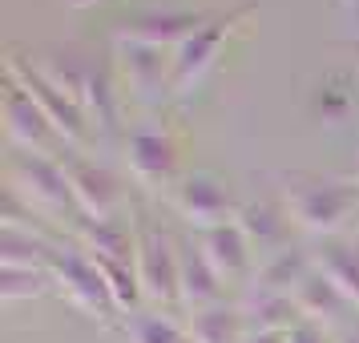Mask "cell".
<instances>
[{"mask_svg":"<svg viewBox=\"0 0 359 343\" xmlns=\"http://www.w3.org/2000/svg\"><path fill=\"white\" fill-rule=\"evenodd\" d=\"M343 8H359V0H339Z\"/></svg>","mask_w":359,"mask_h":343,"instance_id":"1f68e13d","label":"cell"},{"mask_svg":"<svg viewBox=\"0 0 359 343\" xmlns=\"http://www.w3.org/2000/svg\"><path fill=\"white\" fill-rule=\"evenodd\" d=\"M243 343H287V335H278V331H250Z\"/></svg>","mask_w":359,"mask_h":343,"instance_id":"83f0119b","label":"cell"},{"mask_svg":"<svg viewBox=\"0 0 359 343\" xmlns=\"http://www.w3.org/2000/svg\"><path fill=\"white\" fill-rule=\"evenodd\" d=\"M182 343H194V339H190V335H186V339H182Z\"/></svg>","mask_w":359,"mask_h":343,"instance_id":"d6a6232c","label":"cell"},{"mask_svg":"<svg viewBox=\"0 0 359 343\" xmlns=\"http://www.w3.org/2000/svg\"><path fill=\"white\" fill-rule=\"evenodd\" d=\"M311 267V250L307 246H287V250H278L271 259H262L255 267V278H250V287H262V291H283L291 295L299 287V278L307 275Z\"/></svg>","mask_w":359,"mask_h":343,"instance_id":"7402d4cb","label":"cell"},{"mask_svg":"<svg viewBox=\"0 0 359 343\" xmlns=\"http://www.w3.org/2000/svg\"><path fill=\"white\" fill-rule=\"evenodd\" d=\"M178 299L190 315L222 303V278L210 267V259L202 255L198 234H182L178 238Z\"/></svg>","mask_w":359,"mask_h":343,"instance_id":"5bb4252c","label":"cell"},{"mask_svg":"<svg viewBox=\"0 0 359 343\" xmlns=\"http://www.w3.org/2000/svg\"><path fill=\"white\" fill-rule=\"evenodd\" d=\"M133 271L142 295L158 307H182L178 299V238L154 222L149 214H133Z\"/></svg>","mask_w":359,"mask_h":343,"instance_id":"3957f363","label":"cell"},{"mask_svg":"<svg viewBox=\"0 0 359 343\" xmlns=\"http://www.w3.org/2000/svg\"><path fill=\"white\" fill-rule=\"evenodd\" d=\"M202 255L210 259V267L218 271L222 283H243L255 278V250L246 243V234L238 230V222H222V227L198 230Z\"/></svg>","mask_w":359,"mask_h":343,"instance_id":"9a60e30c","label":"cell"},{"mask_svg":"<svg viewBox=\"0 0 359 343\" xmlns=\"http://www.w3.org/2000/svg\"><path fill=\"white\" fill-rule=\"evenodd\" d=\"M49 278H53V291L65 295L69 307H77L81 315L89 319H101V323H109L117 315V303L109 287H105V275L97 271V262L85 255L77 243L61 246L49 262Z\"/></svg>","mask_w":359,"mask_h":343,"instance_id":"5b68a950","label":"cell"},{"mask_svg":"<svg viewBox=\"0 0 359 343\" xmlns=\"http://www.w3.org/2000/svg\"><path fill=\"white\" fill-rule=\"evenodd\" d=\"M8 190H17L33 210H41L49 222H77V202H73V190H69V174L61 158L53 154H29V149H17L13 162H8Z\"/></svg>","mask_w":359,"mask_h":343,"instance_id":"7a4b0ae2","label":"cell"},{"mask_svg":"<svg viewBox=\"0 0 359 343\" xmlns=\"http://www.w3.org/2000/svg\"><path fill=\"white\" fill-rule=\"evenodd\" d=\"M69 174V190H73V202H77V214L81 218H117L121 206H126V194H121V182L105 170V166L81 158V149H65L61 158Z\"/></svg>","mask_w":359,"mask_h":343,"instance_id":"52a82bcc","label":"cell"},{"mask_svg":"<svg viewBox=\"0 0 359 343\" xmlns=\"http://www.w3.org/2000/svg\"><path fill=\"white\" fill-rule=\"evenodd\" d=\"M4 133L17 149H29V154H57L65 146L53 130V121L45 117V109L13 77H4Z\"/></svg>","mask_w":359,"mask_h":343,"instance_id":"9c48e42d","label":"cell"},{"mask_svg":"<svg viewBox=\"0 0 359 343\" xmlns=\"http://www.w3.org/2000/svg\"><path fill=\"white\" fill-rule=\"evenodd\" d=\"M347 178H351V182H355V186H359V162H355V170H351V174H347Z\"/></svg>","mask_w":359,"mask_h":343,"instance_id":"4dcf8cb0","label":"cell"},{"mask_svg":"<svg viewBox=\"0 0 359 343\" xmlns=\"http://www.w3.org/2000/svg\"><path fill=\"white\" fill-rule=\"evenodd\" d=\"M347 105H351V93L347 89H339V93H331V81L319 85V114H323V121H339L343 114H347Z\"/></svg>","mask_w":359,"mask_h":343,"instance_id":"484cf974","label":"cell"},{"mask_svg":"<svg viewBox=\"0 0 359 343\" xmlns=\"http://www.w3.org/2000/svg\"><path fill=\"white\" fill-rule=\"evenodd\" d=\"M287 343H331V339H327V327L311 323V319H299V323L287 331Z\"/></svg>","mask_w":359,"mask_h":343,"instance_id":"4316f807","label":"cell"},{"mask_svg":"<svg viewBox=\"0 0 359 343\" xmlns=\"http://www.w3.org/2000/svg\"><path fill=\"white\" fill-rule=\"evenodd\" d=\"M73 238L85 255L93 259H114V262H133V222L126 227L121 218H77L73 222Z\"/></svg>","mask_w":359,"mask_h":343,"instance_id":"ac0fdd59","label":"cell"},{"mask_svg":"<svg viewBox=\"0 0 359 343\" xmlns=\"http://www.w3.org/2000/svg\"><path fill=\"white\" fill-rule=\"evenodd\" d=\"M73 8H89V4H97V0H69Z\"/></svg>","mask_w":359,"mask_h":343,"instance_id":"f546056e","label":"cell"},{"mask_svg":"<svg viewBox=\"0 0 359 343\" xmlns=\"http://www.w3.org/2000/svg\"><path fill=\"white\" fill-rule=\"evenodd\" d=\"M4 77H13V81L29 93V97L45 109V117L53 121V130L57 137L65 142V149H85L93 142V126H89V117L81 114V105L69 97L61 85H53L36 61H29L20 49H13L4 57Z\"/></svg>","mask_w":359,"mask_h":343,"instance_id":"277c9868","label":"cell"},{"mask_svg":"<svg viewBox=\"0 0 359 343\" xmlns=\"http://www.w3.org/2000/svg\"><path fill=\"white\" fill-rule=\"evenodd\" d=\"M238 307H243V319H246V327H250V331H278V335H287V331L303 319L291 295L262 291V287H250Z\"/></svg>","mask_w":359,"mask_h":343,"instance_id":"d6986e66","label":"cell"},{"mask_svg":"<svg viewBox=\"0 0 359 343\" xmlns=\"http://www.w3.org/2000/svg\"><path fill=\"white\" fill-rule=\"evenodd\" d=\"M311 262H315V271H323L347 295L351 307H359V243L339 238V234L319 238V243L311 246Z\"/></svg>","mask_w":359,"mask_h":343,"instance_id":"e0dca14e","label":"cell"},{"mask_svg":"<svg viewBox=\"0 0 359 343\" xmlns=\"http://www.w3.org/2000/svg\"><path fill=\"white\" fill-rule=\"evenodd\" d=\"M250 17V8H234L222 17H206V25L194 36H186L174 49V65H170V93H186L202 81V73L218 61V49L226 45V36Z\"/></svg>","mask_w":359,"mask_h":343,"instance_id":"8992f818","label":"cell"},{"mask_svg":"<svg viewBox=\"0 0 359 343\" xmlns=\"http://www.w3.org/2000/svg\"><path fill=\"white\" fill-rule=\"evenodd\" d=\"M238 230L246 234V243H250V250L262 259H271V255H278V250H287L291 243V214H287V206H283V198H255V202H243L238 206Z\"/></svg>","mask_w":359,"mask_h":343,"instance_id":"4fadbf2b","label":"cell"},{"mask_svg":"<svg viewBox=\"0 0 359 343\" xmlns=\"http://www.w3.org/2000/svg\"><path fill=\"white\" fill-rule=\"evenodd\" d=\"M53 287L49 271H25V267H4L0 271V299L17 303V299H36Z\"/></svg>","mask_w":359,"mask_h":343,"instance_id":"cb8c5ba5","label":"cell"},{"mask_svg":"<svg viewBox=\"0 0 359 343\" xmlns=\"http://www.w3.org/2000/svg\"><path fill=\"white\" fill-rule=\"evenodd\" d=\"M283 206H287V214H291V222L299 230L331 238L355 214L359 186L351 178H327V174H311V170H291V174H283Z\"/></svg>","mask_w":359,"mask_h":343,"instance_id":"6da1fadb","label":"cell"},{"mask_svg":"<svg viewBox=\"0 0 359 343\" xmlns=\"http://www.w3.org/2000/svg\"><path fill=\"white\" fill-rule=\"evenodd\" d=\"M126 166H130V178L146 190H165V186H178V146L174 137L162 130H133L126 142Z\"/></svg>","mask_w":359,"mask_h":343,"instance_id":"8fae6325","label":"cell"},{"mask_svg":"<svg viewBox=\"0 0 359 343\" xmlns=\"http://www.w3.org/2000/svg\"><path fill=\"white\" fill-rule=\"evenodd\" d=\"M186 335L194 343H243L250 335V327L243 319V307H230V303H214L190 315Z\"/></svg>","mask_w":359,"mask_h":343,"instance_id":"ffe728a7","label":"cell"},{"mask_svg":"<svg viewBox=\"0 0 359 343\" xmlns=\"http://www.w3.org/2000/svg\"><path fill=\"white\" fill-rule=\"evenodd\" d=\"M206 25L202 13H182V8H149L137 17H126L117 29V41H137L149 49H178L186 36H194Z\"/></svg>","mask_w":359,"mask_h":343,"instance_id":"7c38bea8","label":"cell"},{"mask_svg":"<svg viewBox=\"0 0 359 343\" xmlns=\"http://www.w3.org/2000/svg\"><path fill=\"white\" fill-rule=\"evenodd\" d=\"M182 339H186V331L165 315H133L130 319V343H182Z\"/></svg>","mask_w":359,"mask_h":343,"instance_id":"d4e9b609","label":"cell"},{"mask_svg":"<svg viewBox=\"0 0 359 343\" xmlns=\"http://www.w3.org/2000/svg\"><path fill=\"white\" fill-rule=\"evenodd\" d=\"M339 343H359V327H347V331L339 335Z\"/></svg>","mask_w":359,"mask_h":343,"instance_id":"f1b7e54d","label":"cell"},{"mask_svg":"<svg viewBox=\"0 0 359 343\" xmlns=\"http://www.w3.org/2000/svg\"><path fill=\"white\" fill-rule=\"evenodd\" d=\"M57 250H61V243H49L41 234H25V230H4L0 234V267L49 271V262Z\"/></svg>","mask_w":359,"mask_h":343,"instance_id":"603a6c76","label":"cell"},{"mask_svg":"<svg viewBox=\"0 0 359 343\" xmlns=\"http://www.w3.org/2000/svg\"><path fill=\"white\" fill-rule=\"evenodd\" d=\"M77 105H81V114L89 117V126H93V133H117V93H114V77L105 73V69L93 61L89 65V73H85V85H81V97H77Z\"/></svg>","mask_w":359,"mask_h":343,"instance_id":"44dd1931","label":"cell"},{"mask_svg":"<svg viewBox=\"0 0 359 343\" xmlns=\"http://www.w3.org/2000/svg\"><path fill=\"white\" fill-rule=\"evenodd\" d=\"M114 53H117V73H121L126 89L133 93V101L154 105L170 93L174 57H165V49H149V45H137V41H114Z\"/></svg>","mask_w":359,"mask_h":343,"instance_id":"30bf717a","label":"cell"},{"mask_svg":"<svg viewBox=\"0 0 359 343\" xmlns=\"http://www.w3.org/2000/svg\"><path fill=\"white\" fill-rule=\"evenodd\" d=\"M174 210L190 222L194 230H210V227H222V222H234L238 218V206L234 202L226 182H218L214 174H186L178 178L174 186Z\"/></svg>","mask_w":359,"mask_h":343,"instance_id":"ba28073f","label":"cell"},{"mask_svg":"<svg viewBox=\"0 0 359 343\" xmlns=\"http://www.w3.org/2000/svg\"><path fill=\"white\" fill-rule=\"evenodd\" d=\"M291 299H294V307H299V315L311 319V323H319V327L343 323V319H347V311H351L347 295H343L339 287L323 275V271H315V267L299 278V287L291 291Z\"/></svg>","mask_w":359,"mask_h":343,"instance_id":"2e32d148","label":"cell"}]
</instances>
